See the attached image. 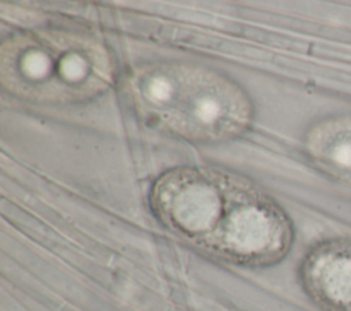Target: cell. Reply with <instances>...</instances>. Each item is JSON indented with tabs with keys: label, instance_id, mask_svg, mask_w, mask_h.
<instances>
[{
	"label": "cell",
	"instance_id": "6da1fadb",
	"mask_svg": "<svg viewBox=\"0 0 351 311\" xmlns=\"http://www.w3.org/2000/svg\"><path fill=\"white\" fill-rule=\"evenodd\" d=\"M149 207L171 233L244 267H267L285 252L292 221L256 184L229 171L181 166L152 184Z\"/></svg>",
	"mask_w": 351,
	"mask_h": 311
},
{
	"label": "cell",
	"instance_id": "277c9868",
	"mask_svg": "<svg viewBox=\"0 0 351 311\" xmlns=\"http://www.w3.org/2000/svg\"><path fill=\"white\" fill-rule=\"evenodd\" d=\"M299 281L321 311H351V237L324 238L304 253Z\"/></svg>",
	"mask_w": 351,
	"mask_h": 311
},
{
	"label": "cell",
	"instance_id": "3957f363",
	"mask_svg": "<svg viewBox=\"0 0 351 311\" xmlns=\"http://www.w3.org/2000/svg\"><path fill=\"white\" fill-rule=\"evenodd\" d=\"M115 66L103 42L64 29L15 33L0 45V81L19 99L38 104L82 103L104 93Z\"/></svg>",
	"mask_w": 351,
	"mask_h": 311
},
{
	"label": "cell",
	"instance_id": "7a4b0ae2",
	"mask_svg": "<svg viewBox=\"0 0 351 311\" xmlns=\"http://www.w3.org/2000/svg\"><path fill=\"white\" fill-rule=\"evenodd\" d=\"M128 85L136 110L148 122L186 141L236 138L254 119V104L244 89L203 66L147 64L133 71Z\"/></svg>",
	"mask_w": 351,
	"mask_h": 311
},
{
	"label": "cell",
	"instance_id": "5b68a950",
	"mask_svg": "<svg viewBox=\"0 0 351 311\" xmlns=\"http://www.w3.org/2000/svg\"><path fill=\"white\" fill-rule=\"evenodd\" d=\"M304 151L326 177L351 189V114L314 123L306 133Z\"/></svg>",
	"mask_w": 351,
	"mask_h": 311
}]
</instances>
